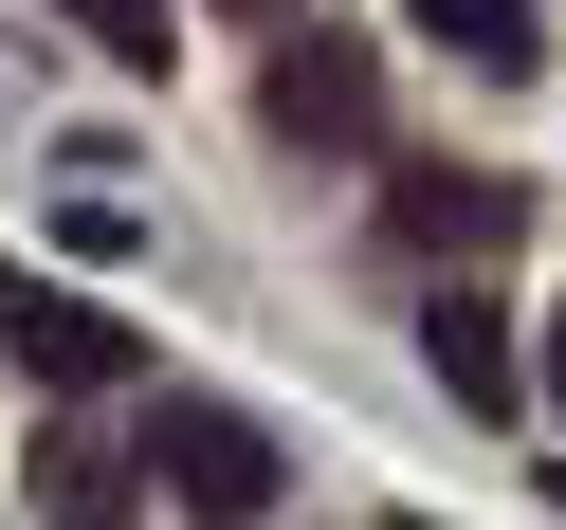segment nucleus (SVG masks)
<instances>
[{
	"instance_id": "1a4fd4ad",
	"label": "nucleus",
	"mask_w": 566,
	"mask_h": 530,
	"mask_svg": "<svg viewBox=\"0 0 566 530\" xmlns=\"http://www.w3.org/2000/svg\"><path fill=\"white\" fill-rule=\"evenodd\" d=\"M530 384H548V403H566V311H548V347H530Z\"/></svg>"
},
{
	"instance_id": "39448f33",
	"label": "nucleus",
	"mask_w": 566,
	"mask_h": 530,
	"mask_svg": "<svg viewBox=\"0 0 566 530\" xmlns=\"http://www.w3.org/2000/svg\"><path fill=\"white\" fill-rule=\"evenodd\" d=\"M402 238H420V257H457V274H475L493 238H512V184H475V165H420V184H402Z\"/></svg>"
},
{
	"instance_id": "7ed1b4c3",
	"label": "nucleus",
	"mask_w": 566,
	"mask_h": 530,
	"mask_svg": "<svg viewBox=\"0 0 566 530\" xmlns=\"http://www.w3.org/2000/svg\"><path fill=\"white\" fill-rule=\"evenodd\" d=\"M0 330H19V366H38V384H128V330H111L92 293H55V274H19Z\"/></svg>"
},
{
	"instance_id": "f257e3e1",
	"label": "nucleus",
	"mask_w": 566,
	"mask_h": 530,
	"mask_svg": "<svg viewBox=\"0 0 566 530\" xmlns=\"http://www.w3.org/2000/svg\"><path fill=\"white\" fill-rule=\"evenodd\" d=\"M274 147H366L384 128V74H366V38H329V19H293V55H274Z\"/></svg>"
},
{
	"instance_id": "6e6552de",
	"label": "nucleus",
	"mask_w": 566,
	"mask_h": 530,
	"mask_svg": "<svg viewBox=\"0 0 566 530\" xmlns=\"http://www.w3.org/2000/svg\"><path fill=\"white\" fill-rule=\"evenodd\" d=\"M55 19H74V38H111L128 74H165V55H184V38H165V0H55Z\"/></svg>"
},
{
	"instance_id": "423d86ee",
	"label": "nucleus",
	"mask_w": 566,
	"mask_h": 530,
	"mask_svg": "<svg viewBox=\"0 0 566 530\" xmlns=\"http://www.w3.org/2000/svg\"><path fill=\"white\" fill-rule=\"evenodd\" d=\"M38 530H128V457L111 439H55L38 457Z\"/></svg>"
},
{
	"instance_id": "9d476101",
	"label": "nucleus",
	"mask_w": 566,
	"mask_h": 530,
	"mask_svg": "<svg viewBox=\"0 0 566 530\" xmlns=\"http://www.w3.org/2000/svg\"><path fill=\"white\" fill-rule=\"evenodd\" d=\"M238 19H293V0H238Z\"/></svg>"
},
{
	"instance_id": "20e7f679",
	"label": "nucleus",
	"mask_w": 566,
	"mask_h": 530,
	"mask_svg": "<svg viewBox=\"0 0 566 530\" xmlns=\"http://www.w3.org/2000/svg\"><path fill=\"white\" fill-rule=\"evenodd\" d=\"M420 347H439V384H457V403H475V420H493V403H530V347H512V311H493L475 274H457L439 311H420Z\"/></svg>"
},
{
	"instance_id": "0eeeda50",
	"label": "nucleus",
	"mask_w": 566,
	"mask_h": 530,
	"mask_svg": "<svg viewBox=\"0 0 566 530\" xmlns=\"http://www.w3.org/2000/svg\"><path fill=\"white\" fill-rule=\"evenodd\" d=\"M420 38H457L475 74H530V0H402Z\"/></svg>"
},
{
	"instance_id": "f03ea898",
	"label": "nucleus",
	"mask_w": 566,
	"mask_h": 530,
	"mask_svg": "<svg viewBox=\"0 0 566 530\" xmlns=\"http://www.w3.org/2000/svg\"><path fill=\"white\" fill-rule=\"evenodd\" d=\"M128 476H165V493H184V512H256V493H274V439H256V420H238V403H165Z\"/></svg>"
}]
</instances>
